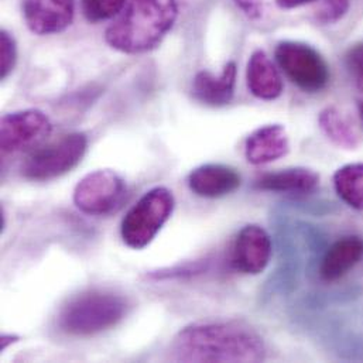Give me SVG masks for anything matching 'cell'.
<instances>
[{
	"mask_svg": "<svg viewBox=\"0 0 363 363\" xmlns=\"http://www.w3.org/2000/svg\"><path fill=\"white\" fill-rule=\"evenodd\" d=\"M176 362H262L266 345L249 324L235 320L202 321L184 327L172 342Z\"/></svg>",
	"mask_w": 363,
	"mask_h": 363,
	"instance_id": "6da1fadb",
	"label": "cell"
},
{
	"mask_svg": "<svg viewBox=\"0 0 363 363\" xmlns=\"http://www.w3.org/2000/svg\"><path fill=\"white\" fill-rule=\"evenodd\" d=\"M179 17L177 0H128L106 28V44L123 54H143L157 48Z\"/></svg>",
	"mask_w": 363,
	"mask_h": 363,
	"instance_id": "7a4b0ae2",
	"label": "cell"
},
{
	"mask_svg": "<svg viewBox=\"0 0 363 363\" xmlns=\"http://www.w3.org/2000/svg\"><path fill=\"white\" fill-rule=\"evenodd\" d=\"M129 308V300L123 294L108 289H89L62 306L58 327L71 337H95L119 325Z\"/></svg>",
	"mask_w": 363,
	"mask_h": 363,
	"instance_id": "3957f363",
	"label": "cell"
},
{
	"mask_svg": "<svg viewBox=\"0 0 363 363\" xmlns=\"http://www.w3.org/2000/svg\"><path fill=\"white\" fill-rule=\"evenodd\" d=\"M176 208V198L167 186H155L128 211L121 223L123 243L135 250L147 247L169 222Z\"/></svg>",
	"mask_w": 363,
	"mask_h": 363,
	"instance_id": "277c9868",
	"label": "cell"
},
{
	"mask_svg": "<svg viewBox=\"0 0 363 363\" xmlns=\"http://www.w3.org/2000/svg\"><path fill=\"white\" fill-rule=\"evenodd\" d=\"M88 150V138L72 132L31 152L21 166V176L30 182H51L74 170Z\"/></svg>",
	"mask_w": 363,
	"mask_h": 363,
	"instance_id": "5b68a950",
	"label": "cell"
},
{
	"mask_svg": "<svg viewBox=\"0 0 363 363\" xmlns=\"http://www.w3.org/2000/svg\"><path fill=\"white\" fill-rule=\"evenodd\" d=\"M276 61L287 78L308 94L327 88L331 72L327 61L311 45L300 41H281L274 51Z\"/></svg>",
	"mask_w": 363,
	"mask_h": 363,
	"instance_id": "8992f818",
	"label": "cell"
},
{
	"mask_svg": "<svg viewBox=\"0 0 363 363\" xmlns=\"http://www.w3.org/2000/svg\"><path fill=\"white\" fill-rule=\"evenodd\" d=\"M126 194L125 180L111 169L95 170L82 177L74 188L75 206L89 216L113 212Z\"/></svg>",
	"mask_w": 363,
	"mask_h": 363,
	"instance_id": "52a82bcc",
	"label": "cell"
},
{
	"mask_svg": "<svg viewBox=\"0 0 363 363\" xmlns=\"http://www.w3.org/2000/svg\"><path fill=\"white\" fill-rule=\"evenodd\" d=\"M52 132L48 116L38 109L6 113L0 121V146L4 155L35 150Z\"/></svg>",
	"mask_w": 363,
	"mask_h": 363,
	"instance_id": "ba28073f",
	"label": "cell"
},
{
	"mask_svg": "<svg viewBox=\"0 0 363 363\" xmlns=\"http://www.w3.org/2000/svg\"><path fill=\"white\" fill-rule=\"evenodd\" d=\"M273 245L270 235L259 225L243 226L233 243L230 263L242 274H260L270 263Z\"/></svg>",
	"mask_w": 363,
	"mask_h": 363,
	"instance_id": "9c48e42d",
	"label": "cell"
},
{
	"mask_svg": "<svg viewBox=\"0 0 363 363\" xmlns=\"http://www.w3.org/2000/svg\"><path fill=\"white\" fill-rule=\"evenodd\" d=\"M74 0H23L24 21L37 35L65 31L74 20Z\"/></svg>",
	"mask_w": 363,
	"mask_h": 363,
	"instance_id": "30bf717a",
	"label": "cell"
},
{
	"mask_svg": "<svg viewBox=\"0 0 363 363\" xmlns=\"http://www.w3.org/2000/svg\"><path fill=\"white\" fill-rule=\"evenodd\" d=\"M186 182L192 194L201 198L216 199L235 192L242 184V177L233 167L209 163L194 169Z\"/></svg>",
	"mask_w": 363,
	"mask_h": 363,
	"instance_id": "8fae6325",
	"label": "cell"
},
{
	"mask_svg": "<svg viewBox=\"0 0 363 363\" xmlns=\"http://www.w3.org/2000/svg\"><path fill=\"white\" fill-rule=\"evenodd\" d=\"M238 68L233 61L225 64L219 75H213L209 71H199L192 81V96L208 106H225L235 94Z\"/></svg>",
	"mask_w": 363,
	"mask_h": 363,
	"instance_id": "7c38bea8",
	"label": "cell"
},
{
	"mask_svg": "<svg viewBox=\"0 0 363 363\" xmlns=\"http://www.w3.org/2000/svg\"><path fill=\"white\" fill-rule=\"evenodd\" d=\"M290 152L289 135L281 125H267L255 130L245 143V157L250 164L262 166L280 160Z\"/></svg>",
	"mask_w": 363,
	"mask_h": 363,
	"instance_id": "4fadbf2b",
	"label": "cell"
},
{
	"mask_svg": "<svg viewBox=\"0 0 363 363\" xmlns=\"http://www.w3.org/2000/svg\"><path fill=\"white\" fill-rule=\"evenodd\" d=\"M363 259V238L358 235L342 236L325 252L320 276L325 281H337L347 276Z\"/></svg>",
	"mask_w": 363,
	"mask_h": 363,
	"instance_id": "5bb4252c",
	"label": "cell"
},
{
	"mask_svg": "<svg viewBox=\"0 0 363 363\" xmlns=\"http://www.w3.org/2000/svg\"><path fill=\"white\" fill-rule=\"evenodd\" d=\"M246 82L250 94L262 101H276L281 96L283 78L263 50L255 51L247 62Z\"/></svg>",
	"mask_w": 363,
	"mask_h": 363,
	"instance_id": "9a60e30c",
	"label": "cell"
},
{
	"mask_svg": "<svg viewBox=\"0 0 363 363\" xmlns=\"http://www.w3.org/2000/svg\"><path fill=\"white\" fill-rule=\"evenodd\" d=\"M318 184L320 176L311 169L293 167L263 174L255 182V188L270 192L307 194L314 191Z\"/></svg>",
	"mask_w": 363,
	"mask_h": 363,
	"instance_id": "2e32d148",
	"label": "cell"
},
{
	"mask_svg": "<svg viewBox=\"0 0 363 363\" xmlns=\"http://www.w3.org/2000/svg\"><path fill=\"white\" fill-rule=\"evenodd\" d=\"M318 123L324 135L337 146L354 150L359 145V136L351 122L334 106L325 108L318 118Z\"/></svg>",
	"mask_w": 363,
	"mask_h": 363,
	"instance_id": "e0dca14e",
	"label": "cell"
},
{
	"mask_svg": "<svg viewBox=\"0 0 363 363\" xmlns=\"http://www.w3.org/2000/svg\"><path fill=\"white\" fill-rule=\"evenodd\" d=\"M337 195L351 208L363 211V163H351L334 174Z\"/></svg>",
	"mask_w": 363,
	"mask_h": 363,
	"instance_id": "ac0fdd59",
	"label": "cell"
},
{
	"mask_svg": "<svg viewBox=\"0 0 363 363\" xmlns=\"http://www.w3.org/2000/svg\"><path fill=\"white\" fill-rule=\"evenodd\" d=\"M126 3L128 0H81V7L89 23H101L118 17Z\"/></svg>",
	"mask_w": 363,
	"mask_h": 363,
	"instance_id": "d6986e66",
	"label": "cell"
},
{
	"mask_svg": "<svg viewBox=\"0 0 363 363\" xmlns=\"http://www.w3.org/2000/svg\"><path fill=\"white\" fill-rule=\"evenodd\" d=\"M17 62V44L14 37L7 31H0V79H6Z\"/></svg>",
	"mask_w": 363,
	"mask_h": 363,
	"instance_id": "ffe728a7",
	"label": "cell"
},
{
	"mask_svg": "<svg viewBox=\"0 0 363 363\" xmlns=\"http://www.w3.org/2000/svg\"><path fill=\"white\" fill-rule=\"evenodd\" d=\"M350 1L351 0H323L317 10V18L323 24L337 23L347 14Z\"/></svg>",
	"mask_w": 363,
	"mask_h": 363,
	"instance_id": "44dd1931",
	"label": "cell"
},
{
	"mask_svg": "<svg viewBox=\"0 0 363 363\" xmlns=\"http://www.w3.org/2000/svg\"><path fill=\"white\" fill-rule=\"evenodd\" d=\"M347 67L350 72L355 78V84L363 92V41L359 44H355L345 57Z\"/></svg>",
	"mask_w": 363,
	"mask_h": 363,
	"instance_id": "7402d4cb",
	"label": "cell"
},
{
	"mask_svg": "<svg viewBox=\"0 0 363 363\" xmlns=\"http://www.w3.org/2000/svg\"><path fill=\"white\" fill-rule=\"evenodd\" d=\"M233 1L249 18L257 20L263 16L264 0H233Z\"/></svg>",
	"mask_w": 363,
	"mask_h": 363,
	"instance_id": "603a6c76",
	"label": "cell"
},
{
	"mask_svg": "<svg viewBox=\"0 0 363 363\" xmlns=\"http://www.w3.org/2000/svg\"><path fill=\"white\" fill-rule=\"evenodd\" d=\"M315 0H276L277 6L281 7V9H286V10H290V9H297V7H301V6H306L308 3H313Z\"/></svg>",
	"mask_w": 363,
	"mask_h": 363,
	"instance_id": "cb8c5ba5",
	"label": "cell"
},
{
	"mask_svg": "<svg viewBox=\"0 0 363 363\" xmlns=\"http://www.w3.org/2000/svg\"><path fill=\"white\" fill-rule=\"evenodd\" d=\"M20 340L18 335L14 334H3L0 338V352H4L10 344H16Z\"/></svg>",
	"mask_w": 363,
	"mask_h": 363,
	"instance_id": "d4e9b609",
	"label": "cell"
},
{
	"mask_svg": "<svg viewBox=\"0 0 363 363\" xmlns=\"http://www.w3.org/2000/svg\"><path fill=\"white\" fill-rule=\"evenodd\" d=\"M358 108H359V113H361V118H362L363 122V101L362 102H359V104H358Z\"/></svg>",
	"mask_w": 363,
	"mask_h": 363,
	"instance_id": "484cf974",
	"label": "cell"
}]
</instances>
